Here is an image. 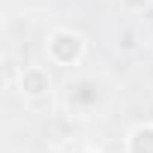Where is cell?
<instances>
[{
	"label": "cell",
	"mask_w": 153,
	"mask_h": 153,
	"mask_svg": "<svg viewBox=\"0 0 153 153\" xmlns=\"http://www.w3.org/2000/svg\"><path fill=\"white\" fill-rule=\"evenodd\" d=\"M48 48H51V57H54L57 63H72V60L81 57L84 42H81L78 33H57V36L48 42Z\"/></svg>",
	"instance_id": "cell-1"
},
{
	"label": "cell",
	"mask_w": 153,
	"mask_h": 153,
	"mask_svg": "<svg viewBox=\"0 0 153 153\" xmlns=\"http://www.w3.org/2000/svg\"><path fill=\"white\" fill-rule=\"evenodd\" d=\"M48 75L42 72V69H24V75H21V90L27 93V96H42V93H48Z\"/></svg>",
	"instance_id": "cell-2"
},
{
	"label": "cell",
	"mask_w": 153,
	"mask_h": 153,
	"mask_svg": "<svg viewBox=\"0 0 153 153\" xmlns=\"http://www.w3.org/2000/svg\"><path fill=\"white\" fill-rule=\"evenodd\" d=\"M129 150L132 153H153V126L135 129L132 138H129Z\"/></svg>",
	"instance_id": "cell-3"
},
{
	"label": "cell",
	"mask_w": 153,
	"mask_h": 153,
	"mask_svg": "<svg viewBox=\"0 0 153 153\" xmlns=\"http://www.w3.org/2000/svg\"><path fill=\"white\" fill-rule=\"evenodd\" d=\"M129 3H132V6H141V3H147V0H129Z\"/></svg>",
	"instance_id": "cell-4"
}]
</instances>
